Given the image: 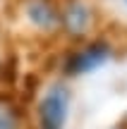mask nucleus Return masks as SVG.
Instances as JSON below:
<instances>
[{
	"mask_svg": "<svg viewBox=\"0 0 127 129\" xmlns=\"http://www.w3.org/2000/svg\"><path fill=\"white\" fill-rule=\"evenodd\" d=\"M17 127H19V117L14 108L0 101V129H17Z\"/></svg>",
	"mask_w": 127,
	"mask_h": 129,
	"instance_id": "39448f33",
	"label": "nucleus"
},
{
	"mask_svg": "<svg viewBox=\"0 0 127 129\" xmlns=\"http://www.w3.org/2000/svg\"><path fill=\"white\" fill-rule=\"evenodd\" d=\"M67 105H70V93L62 84L48 88L43 101L38 103V122L41 129H62L67 120Z\"/></svg>",
	"mask_w": 127,
	"mask_h": 129,
	"instance_id": "f257e3e1",
	"label": "nucleus"
},
{
	"mask_svg": "<svg viewBox=\"0 0 127 129\" xmlns=\"http://www.w3.org/2000/svg\"><path fill=\"white\" fill-rule=\"evenodd\" d=\"M125 3H127V0H125Z\"/></svg>",
	"mask_w": 127,
	"mask_h": 129,
	"instance_id": "423d86ee",
	"label": "nucleus"
},
{
	"mask_svg": "<svg viewBox=\"0 0 127 129\" xmlns=\"http://www.w3.org/2000/svg\"><path fill=\"white\" fill-rule=\"evenodd\" d=\"M108 57H110L108 43H89L86 48L70 55V60L65 62V69H67V74H84V72L96 69L98 64H103Z\"/></svg>",
	"mask_w": 127,
	"mask_h": 129,
	"instance_id": "f03ea898",
	"label": "nucleus"
},
{
	"mask_svg": "<svg viewBox=\"0 0 127 129\" xmlns=\"http://www.w3.org/2000/svg\"><path fill=\"white\" fill-rule=\"evenodd\" d=\"M27 14H29V19H31L36 26H41V29H53L60 22V17H58V12L53 10V5L46 3V0H34L27 7Z\"/></svg>",
	"mask_w": 127,
	"mask_h": 129,
	"instance_id": "20e7f679",
	"label": "nucleus"
},
{
	"mask_svg": "<svg viewBox=\"0 0 127 129\" xmlns=\"http://www.w3.org/2000/svg\"><path fill=\"white\" fill-rule=\"evenodd\" d=\"M62 24H65V29L72 34V36H82V34H86V29H89V24H91L89 7L82 5V3H72L70 7L62 12Z\"/></svg>",
	"mask_w": 127,
	"mask_h": 129,
	"instance_id": "7ed1b4c3",
	"label": "nucleus"
}]
</instances>
